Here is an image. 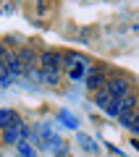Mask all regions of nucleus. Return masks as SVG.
Instances as JSON below:
<instances>
[{"instance_id":"obj_7","label":"nucleus","mask_w":139,"mask_h":157,"mask_svg":"<svg viewBox=\"0 0 139 157\" xmlns=\"http://www.w3.org/2000/svg\"><path fill=\"white\" fill-rule=\"evenodd\" d=\"M18 149H21V155H24V157H34V152H32V147H29L26 141H18Z\"/></svg>"},{"instance_id":"obj_5","label":"nucleus","mask_w":139,"mask_h":157,"mask_svg":"<svg viewBox=\"0 0 139 157\" xmlns=\"http://www.w3.org/2000/svg\"><path fill=\"white\" fill-rule=\"evenodd\" d=\"M105 84H108L105 68H92V71L87 73V86L89 89H105Z\"/></svg>"},{"instance_id":"obj_1","label":"nucleus","mask_w":139,"mask_h":157,"mask_svg":"<svg viewBox=\"0 0 139 157\" xmlns=\"http://www.w3.org/2000/svg\"><path fill=\"white\" fill-rule=\"evenodd\" d=\"M137 105H139V102H137V97H134V94H126V97L121 100V113H118V121H121L126 128L131 126L134 115H137Z\"/></svg>"},{"instance_id":"obj_2","label":"nucleus","mask_w":139,"mask_h":157,"mask_svg":"<svg viewBox=\"0 0 139 157\" xmlns=\"http://www.w3.org/2000/svg\"><path fill=\"white\" fill-rule=\"evenodd\" d=\"M61 66H63V58L58 55V52H45L42 58H39V68H42V73H61Z\"/></svg>"},{"instance_id":"obj_9","label":"nucleus","mask_w":139,"mask_h":157,"mask_svg":"<svg viewBox=\"0 0 139 157\" xmlns=\"http://www.w3.org/2000/svg\"><path fill=\"white\" fill-rule=\"evenodd\" d=\"M129 128H131L134 134H139V113L134 115V121H131V126H129Z\"/></svg>"},{"instance_id":"obj_4","label":"nucleus","mask_w":139,"mask_h":157,"mask_svg":"<svg viewBox=\"0 0 139 157\" xmlns=\"http://www.w3.org/2000/svg\"><path fill=\"white\" fill-rule=\"evenodd\" d=\"M105 92L110 97H116V100H123L126 94H131V92H129V81H126V78H110V81L105 84Z\"/></svg>"},{"instance_id":"obj_8","label":"nucleus","mask_w":139,"mask_h":157,"mask_svg":"<svg viewBox=\"0 0 139 157\" xmlns=\"http://www.w3.org/2000/svg\"><path fill=\"white\" fill-rule=\"evenodd\" d=\"M79 141H81V144H84V149H89V152H95V149H97V147H95V141H92V139H87V136H79Z\"/></svg>"},{"instance_id":"obj_3","label":"nucleus","mask_w":139,"mask_h":157,"mask_svg":"<svg viewBox=\"0 0 139 157\" xmlns=\"http://www.w3.org/2000/svg\"><path fill=\"white\" fill-rule=\"evenodd\" d=\"M16 58H18V68H21V73H32L34 68L39 66V63H37V55H34V50H29V47L18 50Z\"/></svg>"},{"instance_id":"obj_6","label":"nucleus","mask_w":139,"mask_h":157,"mask_svg":"<svg viewBox=\"0 0 139 157\" xmlns=\"http://www.w3.org/2000/svg\"><path fill=\"white\" fill-rule=\"evenodd\" d=\"M0 128H21V121L13 110H0Z\"/></svg>"}]
</instances>
